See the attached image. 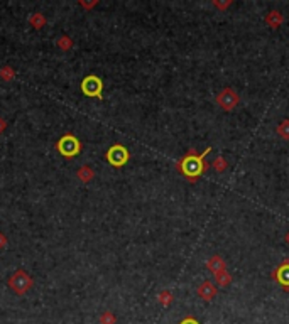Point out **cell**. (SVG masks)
I'll return each instance as SVG.
<instances>
[{"instance_id":"cell-1","label":"cell","mask_w":289,"mask_h":324,"mask_svg":"<svg viewBox=\"0 0 289 324\" xmlns=\"http://www.w3.org/2000/svg\"><path fill=\"white\" fill-rule=\"evenodd\" d=\"M211 147H207L203 152H196V149H190L179 161L176 162V170L188 181V183H198L200 177L211 167V164L205 161Z\"/></svg>"},{"instance_id":"cell-2","label":"cell","mask_w":289,"mask_h":324,"mask_svg":"<svg viewBox=\"0 0 289 324\" xmlns=\"http://www.w3.org/2000/svg\"><path fill=\"white\" fill-rule=\"evenodd\" d=\"M215 103H217V107L222 108L224 111H232L233 108L240 103V95L233 88L227 86V88H224L217 96H215Z\"/></svg>"},{"instance_id":"cell-3","label":"cell","mask_w":289,"mask_h":324,"mask_svg":"<svg viewBox=\"0 0 289 324\" xmlns=\"http://www.w3.org/2000/svg\"><path fill=\"white\" fill-rule=\"evenodd\" d=\"M271 278L283 287L284 292H289V259H284L271 274Z\"/></svg>"},{"instance_id":"cell-4","label":"cell","mask_w":289,"mask_h":324,"mask_svg":"<svg viewBox=\"0 0 289 324\" xmlns=\"http://www.w3.org/2000/svg\"><path fill=\"white\" fill-rule=\"evenodd\" d=\"M128 152L127 149L124 147V145H113V147H110V151L107 152V159H109V162L112 164V166L115 167H122L125 162L128 161Z\"/></svg>"},{"instance_id":"cell-5","label":"cell","mask_w":289,"mask_h":324,"mask_svg":"<svg viewBox=\"0 0 289 324\" xmlns=\"http://www.w3.org/2000/svg\"><path fill=\"white\" fill-rule=\"evenodd\" d=\"M196 294H198V297H201L203 301L210 302V301H213V299L217 297V287H215L213 282L205 280V282H201V284L196 287Z\"/></svg>"},{"instance_id":"cell-6","label":"cell","mask_w":289,"mask_h":324,"mask_svg":"<svg viewBox=\"0 0 289 324\" xmlns=\"http://www.w3.org/2000/svg\"><path fill=\"white\" fill-rule=\"evenodd\" d=\"M83 92L90 96L93 95L100 96V93H102V81L98 78H95V76H90V78H86L83 81Z\"/></svg>"},{"instance_id":"cell-7","label":"cell","mask_w":289,"mask_h":324,"mask_svg":"<svg viewBox=\"0 0 289 324\" xmlns=\"http://www.w3.org/2000/svg\"><path fill=\"white\" fill-rule=\"evenodd\" d=\"M205 267H207V269L210 270L213 275L218 274V272H222V270H228L227 269V262H225V259L222 255H211L210 259L207 260Z\"/></svg>"},{"instance_id":"cell-8","label":"cell","mask_w":289,"mask_h":324,"mask_svg":"<svg viewBox=\"0 0 289 324\" xmlns=\"http://www.w3.org/2000/svg\"><path fill=\"white\" fill-rule=\"evenodd\" d=\"M264 22H266L271 29H277V27H281L284 24L283 12H281V10H271V12H267L266 17H264Z\"/></svg>"},{"instance_id":"cell-9","label":"cell","mask_w":289,"mask_h":324,"mask_svg":"<svg viewBox=\"0 0 289 324\" xmlns=\"http://www.w3.org/2000/svg\"><path fill=\"white\" fill-rule=\"evenodd\" d=\"M213 280L215 284L220 285V287H228V285L232 284V274L228 270H222L213 275Z\"/></svg>"},{"instance_id":"cell-10","label":"cell","mask_w":289,"mask_h":324,"mask_svg":"<svg viewBox=\"0 0 289 324\" xmlns=\"http://www.w3.org/2000/svg\"><path fill=\"white\" fill-rule=\"evenodd\" d=\"M158 301H159V304H161L162 308H169V306L173 304V301H174L173 292L168 291V289L161 291V292H159V295H158Z\"/></svg>"},{"instance_id":"cell-11","label":"cell","mask_w":289,"mask_h":324,"mask_svg":"<svg viewBox=\"0 0 289 324\" xmlns=\"http://www.w3.org/2000/svg\"><path fill=\"white\" fill-rule=\"evenodd\" d=\"M211 167H213V169L217 170L218 174H222V172H225V170H227L228 162H227V159H225L224 155H217V157L213 159V162H211Z\"/></svg>"},{"instance_id":"cell-12","label":"cell","mask_w":289,"mask_h":324,"mask_svg":"<svg viewBox=\"0 0 289 324\" xmlns=\"http://www.w3.org/2000/svg\"><path fill=\"white\" fill-rule=\"evenodd\" d=\"M276 132H277V135L283 139V140H289V120L288 118L281 120V123L276 127Z\"/></svg>"},{"instance_id":"cell-13","label":"cell","mask_w":289,"mask_h":324,"mask_svg":"<svg viewBox=\"0 0 289 324\" xmlns=\"http://www.w3.org/2000/svg\"><path fill=\"white\" fill-rule=\"evenodd\" d=\"M211 5L217 7V9L222 10V12H225V10H227L228 7L232 5V2H230V0H227V2H218V0H213V2H211Z\"/></svg>"},{"instance_id":"cell-14","label":"cell","mask_w":289,"mask_h":324,"mask_svg":"<svg viewBox=\"0 0 289 324\" xmlns=\"http://www.w3.org/2000/svg\"><path fill=\"white\" fill-rule=\"evenodd\" d=\"M177 324H200V321H198L196 318H193V316H186V318L181 319Z\"/></svg>"},{"instance_id":"cell-15","label":"cell","mask_w":289,"mask_h":324,"mask_svg":"<svg viewBox=\"0 0 289 324\" xmlns=\"http://www.w3.org/2000/svg\"><path fill=\"white\" fill-rule=\"evenodd\" d=\"M102 323L103 324H113V323H115V318H113L110 312H105V314L102 316Z\"/></svg>"},{"instance_id":"cell-16","label":"cell","mask_w":289,"mask_h":324,"mask_svg":"<svg viewBox=\"0 0 289 324\" xmlns=\"http://www.w3.org/2000/svg\"><path fill=\"white\" fill-rule=\"evenodd\" d=\"M284 242H286V243H288V245H289V231L286 233V236H284Z\"/></svg>"}]
</instances>
